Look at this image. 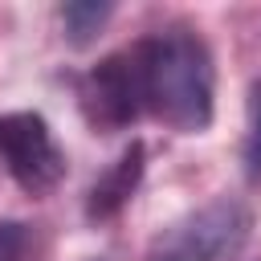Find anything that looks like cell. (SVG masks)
Here are the masks:
<instances>
[{"label": "cell", "mask_w": 261, "mask_h": 261, "mask_svg": "<svg viewBox=\"0 0 261 261\" xmlns=\"http://www.w3.org/2000/svg\"><path fill=\"white\" fill-rule=\"evenodd\" d=\"M82 114L90 118L94 130H122L139 110H143V90H139V69L135 53H114L98 61L82 77Z\"/></svg>", "instance_id": "cell-4"}, {"label": "cell", "mask_w": 261, "mask_h": 261, "mask_svg": "<svg viewBox=\"0 0 261 261\" xmlns=\"http://www.w3.org/2000/svg\"><path fill=\"white\" fill-rule=\"evenodd\" d=\"M245 167L257 179L261 175V82L249 86V130H245Z\"/></svg>", "instance_id": "cell-7"}, {"label": "cell", "mask_w": 261, "mask_h": 261, "mask_svg": "<svg viewBox=\"0 0 261 261\" xmlns=\"http://www.w3.org/2000/svg\"><path fill=\"white\" fill-rule=\"evenodd\" d=\"M249 237V212L237 200H216L188 220L171 224L155 249L151 261H228Z\"/></svg>", "instance_id": "cell-2"}, {"label": "cell", "mask_w": 261, "mask_h": 261, "mask_svg": "<svg viewBox=\"0 0 261 261\" xmlns=\"http://www.w3.org/2000/svg\"><path fill=\"white\" fill-rule=\"evenodd\" d=\"M139 175H143V143H130V147L118 155V163H114V167L90 188V204H86V212H90L94 220L114 216V212L130 200Z\"/></svg>", "instance_id": "cell-5"}, {"label": "cell", "mask_w": 261, "mask_h": 261, "mask_svg": "<svg viewBox=\"0 0 261 261\" xmlns=\"http://www.w3.org/2000/svg\"><path fill=\"white\" fill-rule=\"evenodd\" d=\"M135 69H139V90L143 106L163 118L167 126L196 135L212 122V53L208 45L188 33V29H163L135 49Z\"/></svg>", "instance_id": "cell-1"}, {"label": "cell", "mask_w": 261, "mask_h": 261, "mask_svg": "<svg viewBox=\"0 0 261 261\" xmlns=\"http://www.w3.org/2000/svg\"><path fill=\"white\" fill-rule=\"evenodd\" d=\"M20 249V224H0V261Z\"/></svg>", "instance_id": "cell-8"}, {"label": "cell", "mask_w": 261, "mask_h": 261, "mask_svg": "<svg viewBox=\"0 0 261 261\" xmlns=\"http://www.w3.org/2000/svg\"><path fill=\"white\" fill-rule=\"evenodd\" d=\"M106 16H110V4H65V8H61V20H65L73 45H86V41L102 29Z\"/></svg>", "instance_id": "cell-6"}, {"label": "cell", "mask_w": 261, "mask_h": 261, "mask_svg": "<svg viewBox=\"0 0 261 261\" xmlns=\"http://www.w3.org/2000/svg\"><path fill=\"white\" fill-rule=\"evenodd\" d=\"M0 163L8 167V175L29 192V196H45L61 184L65 175V155L57 151L49 122L41 114H0Z\"/></svg>", "instance_id": "cell-3"}]
</instances>
